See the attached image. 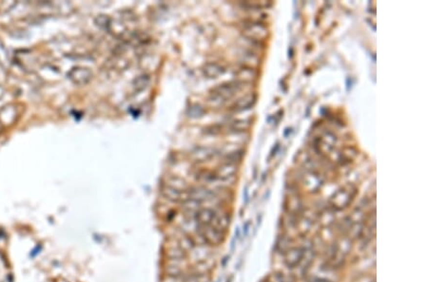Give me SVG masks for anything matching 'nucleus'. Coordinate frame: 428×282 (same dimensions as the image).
<instances>
[{
	"label": "nucleus",
	"mask_w": 428,
	"mask_h": 282,
	"mask_svg": "<svg viewBox=\"0 0 428 282\" xmlns=\"http://www.w3.org/2000/svg\"><path fill=\"white\" fill-rule=\"evenodd\" d=\"M356 192H357V189L354 185L349 184V185L343 186L331 197L330 203L334 208H336L338 210H342L351 203L352 200L354 199V197L356 195Z\"/></svg>",
	"instance_id": "f257e3e1"
},
{
	"label": "nucleus",
	"mask_w": 428,
	"mask_h": 282,
	"mask_svg": "<svg viewBox=\"0 0 428 282\" xmlns=\"http://www.w3.org/2000/svg\"><path fill=\"white\" fill-rule=\"evenodd\" d=\"M243 86L244 84L240 83L238 81L223 83L213 88L210 93L218 97L224 103H225L227 100L232 98L238 91H240Z\"/></svg>",
	"instance_id": "f03ea898"
},
{
	"label": "nucleus",
	"mask_w": 428,
	"mask_h": 282,
	"mask_svg": "<svg viewBox=\"0 0 428 282\" xmlns=\"http://www.w3.org/2000/svg\"><path fill=\"white\" fill-rule=\"evenodd\" d=\"M243 34L246 37L254 41H262L267 38L269 31L267 27L260 22L252 21L245 24L243 28Z\"/></svg>",
	"instance_id": "7ed1b4c3"
},
{
	"label": "nucleus",
	"mask_w": 428,
	"mask_h": 282,
	"mask_svg": "<svg viewBox=\"0 0 428 282\" xmlns=\"http://www.w3.org/2000/svg\"><path fill=\"white\" fill-rule=\"evenodd\" d=\"M197 231H198L200 237L208 244L218 245L223 242L224 232L213 227L212 225L198 226Z\"/></svg>",
	"instance_id": "20e7f679"
},
{
	"label": "nucleus",
	"mask_w": 428,
	"mask_h": 282,
	"mask_svg": "<svg viewBox=\"0 0 428 282\" xmlns=\"http://www.w3.org/2000/svg\"><path fill=\"white\" fill-rule=\"evenodd\" d=\"M237 165L235 163L226 162L222 163L215 172L216 181H232L237 173Z\"/></svg>",
	"instance_id": "39448f33"
},
{
	"label": "nucleus",
	"mask_w": 428,
	"mask_h": 282,
	"mask_svg": "<svg viewBox=\"0 0 428 282\" xmlns=\"http://www.w3.org/2000/svg\"><path fill=\"white\" fill-rule=\"evenodd\" d=\"M216 154H217V150L213 147L198 146L191 151L190 157L196 162H205L214 158Z\"/></svg>",
	"instance_id": "423d86ee"
},
{
	"label": "nucleus",
	"mask_w": 428,
	"mask_h": 282,
	"mask_svg": "<svg viewBox=\"0 0 428 282\" xmlns=\"http://www.w3.org/2000/svg\"><path fill=\"white\" fill-rule=\"evenodd\" d=\"M257 100V95L255 93H248L246 94L230 106V110L233 112H242L248 110L252 108V106L255 105Z\"/></svg>",
	"instance_id": "0eeeda50"
},
{
	"label": "nucleus",
	"mask_w": 428,
	"mask_h": 282,
	"mask_svg": "<svg viewBox=\"0 0 428 282\" xmlns=\"http://www.w3.org/2000/svg\"><path fill=\"white\" fill-rule=\"evenodd\" d=\"M336 141H337L336 136L333 133L327 131L323 133L322 136L317 138L316 146L319 148L320 151L324 153H328L334 148Z\"/></svg>",
	"instance_id": "6e6552de"
},
{
	"label": "nucleus",
	"mask_w": 428,
	"mask_h": 282,
	"mask_svg": "<svg viewBox=\"0 0 428 282\" xmlns=\"http://www.w3.org/2000/svg\"><path fill=\"white\" fill-rule=\"evenodd\" d=\"M162 193L163 195L171 201L174 202H178V201H182L184 202L186 200H188V191H183V190H179L176 188L171 187L169 185H164L162 188Z\"/></svg>",
	"instance_id": "1a4fd4ad"
},
{
	"label": "nucleus",
	"mask_w": 428,
	"mask_h": 282,
	"mask_svg": "<svg viewBox=\"0 0 428 282\" xmlns=\"http://www.w3.org/2000/svg\"><path fill=\"white\" fill-rule=\"evenodd\" d=\"M216 212L210 208H200L195 213V221L198 226L210 225L216 217Z\"/></svg>",
	"instance_id": "9d476101"
},
{
	"label": "nucleus",
	"mask_w": 428,
	"mask_h": 282,
	"mask_svg": "<svg viewBox=\"0 0 428 282\" xmlns=\"http://www.w3.org/2000/svg\"><path fill=\"white\" fill-rule=\"evenodd\" d=\"M213 197H214V193L211 190L207 189L206 187H196L188 191V198L200 203L208 200H212Z\"/></svg>",
	"instance_id": "9b49d317"
},
{
	"label": "nucleus",
	"mask_w": 428,
	"mask_h": 282,
	"mask_svg": "<svg viewBox=\"0 0 428 282\" xmlns=\"http://www.w3.org/2000/svg\"><path fill=\"white\" fill-rule=\"evenodd\" d=\"M225 70L223 66L218 63H214V62L206 63L202 69V72H203L204 76L208 79L218 78L219 76H221L225 73Z\"/></svg>",
	"instance_id": "f8f14e48"
},
{
	"label": "nucleus",
	"mask_w": 428,
	"mask_h": 282,
	"mask_svg": "<svg viewBox=\"0 0 428 282\" xmlns=\"http://www.w3.org/2000/svg\"><path fill=\"white\" fill-rule=\"evenodd\" d=\"M236 76L238 77V82L245 84V83H248L253 81L256 78V71L253 69L249 68V67H242L236 72Z\"/></svg>",
	"instance_id": "ddd939ff"
},
{
	"label": "nucleus",
	"mask_w": 428,
	"mask_h": 282,
	"mask_svg": "<svg viewBox=\"0 0 428 282\" xmlns=\"http://www.w3.org/2000/svg\"><path fill=\"white\" fill-rule=\"evenodd\" d=\"M304 179H305V183L309 190L314 191L321 186V180L315 173L314 170H309Z\"/></svg>",
	"instance_id": "4468645a"
},
{
	"label": "nucleus",
	"mask_w": 428,
	"mask_h": 282,
	"mask_svg": "<svg viewBox=\"0 0 428 282\" xmlns=\"http://www.w3.org/2000/svg\"><path fill=\"white\" fill-rule=\"evenodd\" d=\"M151 83V77L148 74H141L137 76L133 82V88L135 92L143 91L149 87Z\"/></svg>",
	"instance_id": "2eb2a0df"
},
{
	"label": "nucleus",
	"mask_w": 428,
	"mask_h": 282,
	"mask_svg": "<svg viewBox=\"0 0 428 282\" xmlns=\"http://www.w3.org/2000/svg\"><path fill=\"white\" fill-rule=\"evenodd\" d=\"M303 256H304V253L301 249H299V248L292 249L291 251L289 252V255L287 257V263L290 267L293 268L296 265H298V263L302 261Z\"/></svg>",
	"instance_id": "dca6fc26"
},
{
	"label": "nucleus",
	"mask_w": 428,
	"mask_h": 282,
	"mask_svg": "<svg viewBox=\"0 0 428 282\" xmlns=\"http://www.w3.org/2000/svg\"><path fill=\"white\" fill-rule=\"evenodd\" d=\"M70 77L75 83H86L90 78V73L85 69H75L71 71Z\"/></svg>",
	"instance_id": "f3484780"
},
{
	"label": "nucleus",
	"mask_w": 428,
	"mask_h": 282,
	"mask_svg": "<svg viewBox=\"0 0 428 282\" xmlns=\"http://www.w3.org/2000/svg\"><path fill=\"white\" fill-rule=\"evenodd\" d=\"M251 125V123L249 120H235L232 123H230L229 127L233 132H244L247 131Z\"/></svg>",
	"instance_id": "a211bd4d"
},
{
	"label": "nucleus",
	"mask_w": 428,
	"mask_h": 282,
	"mask_svg": "<svg viewBox=\"0 0 428 282\" xmlns=\"http://www.w3.org/2000/svg\"><path fill=\"white\" fill-rule=\"evenodd\" d=\"M205 114V108L198 104H194L188 106L187 115L191 119H198L203 117Z\"/></svg>",
	"instance_id": "6ab92c4d"
},
{
	"label": "nucleus",
	"mask_w": 428,
	"mask_h": 282,
	"mask_svg": "<svg viewBox=\"0 0 428 282\" xmlns=\"http://www.w3.org/2000/svg\"><path fill=\"white\" fill-rule=\"evenodd\" d=\"M244 154H245L244 150H235L233 152L228 153L225 157V160L226 162H231V163H235L236 164V161H241L242 158H243V156H244Z\"/></svg>",
	"instance_id": "aec40b11"
},
{
	"label": "nucleus",
	"mask_w": 428,
	"mask_h": 282,
	"mask_svg": "<svg viewBox=\"0 0 428 282\" xmlns=\"http://www.w3.org/2000/svg\"><path fill=\"white\" fill-rule=\"evenodd\" d=\"M313 282H326V281H323V280H316V281H314Z\"/></svg>",
	"instance_id": "412c9836"
}]
</instances>
